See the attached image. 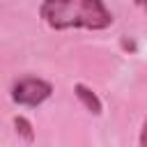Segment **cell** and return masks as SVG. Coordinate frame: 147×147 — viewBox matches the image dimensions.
Listing matches in <instances>:
<instances>
[{"label": "cell", "instance_id": "cell-5", "mask_svg": "<svg viewBox=\"0 0 147 147\" xmlns=\"http://www.w3.org/2000/svg\"><path fill=\"white\" fill-rule=\"evenodd\" d=\"M138 147H147V117L140 126V136H138Z\"/></svg>", "mask_w": 147, "mask_h": 147}, {"label": "cell", "instance_id": "cell-1", "mask_svg": "<svg viewBox=\"0 0 147 147\" xmlns=\"http://www.w3.org/2000/svg\"><path fill=\"white\" fill-rule=\"evenodd\" d=\"M39 18L51 30H106L113 25V11L103 0H41Z\"/></svg>", "mask_w": 147, "mask_h": 147}, {"label": "cell", "instance_id": "cell-3", "mask_svg": "<svg viewBox=\"0 0 147 147\" xmlns=\"http://www.w3.org/2000/svg\"><path fill=\"white\" fill-rule=\"evenodd\" d=\"M74 94H76V99L80 101V106H83L90 115L99 117V115L103 113V103H101L99 94H96L92 87H87L85 83H76V85H74Z\"/></svg>", "mask_w": 147, "mask_h": 147}, {"label": "cell", "instance_id": "cell-4", "mask_svg": "<svg viewBox=\"0 0 147 147\" xmlns=\"http://www.w3.org/2000/svg\"><path fill=\"white\" fill-rule=\"evenodd\" d=\"M11 122H14V131H16L18 138H23L25 142H32V140H34V129H32V122H30L28 117L16 115Z\"/></svg>", "mask_w": 147, "mask_h": 147}, {"label": "cell", "instance_id": "cell-6", "mask_svg": "<svg viewBox=\"0 0 147 147\" xmlns=\"http://www.w3.org/2000/svg\"><path fill=\"white\" fill-rule=\"evenodd\" d=\"M133 2H136V7H138V9H142V11L147 14V0H133Z\"/></svg>", "mask_w": 147, "mask_h": 147}, {"label": "cell", "instance_id": "cell-2", "mask_svg": "<svg viewBox=\"0 0 147 147\" xmlns=\"http://www.w3.org/2000/svg\"><path fill=\"white\" fill-rule=\"evenodd\" d=\"M53 94V83L39 76H23L16 78L9 87V96L21 108H37L44 101H48Z\"/></svg>", "mask_w": 147, "mask_h": 147}]
</instances>
